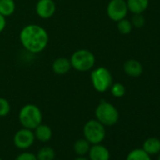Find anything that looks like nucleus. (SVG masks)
Segmentation results:
<instances>
[{
    "instance_id": "nucleus-26",
    "label": "nucleus",
    "mask_w": 160,
    "mask_h": 160,
    "mask_svg": "<svg viewBox=\"0 0 160 160\" xmlns=\"http://www.w3.org/2000/svg\"><path fill=\"white\" fill-rule=\"evenodd\" d=\"M73 160H90L89 158H87V157H85L84 155L83 156H80V155H78L77 157H75Z\"/></svg>"
},
{
    "instance_id": "nucleus-9",
    "label": "nucleus",
    "mask_w": 160,
    "mask_h": 160,
    "mask_svg": "<svg viewBox=\"0 0 160 160\" xmlns=\"http://www.w3.org/2000/svg\"><path fill=\"white\" fill-rule=\"evenodd\" d=\"M57 6L54 0H39L35 6L36 14L42 19H50L54 16Z\"/></svg>"
},
{
    "instance_id": "nucleus-24",
    "label": "nucleus",
    "mask_w": 160,
    "mask_h": 160,
    "mask_svg": "<svg viewBox=\"0 0 160 160\" xmlns=\"http://www.w3.org/2000/svg\"><path fill=\"white\" fill-rule=\"evenodd\" d=\"M14 160H38L36 154L30 152H23L16 156Z\"/></svg>"
},
{
    "instance_id": "nucleus-3",
    "label": "nucleus",
    "mask_w": 160,
    "mask_h": 160,
    "mask_svg": "<svg viewBox=\"0 0 160 160\" xmlns=\"http://www.w3.org/2000/svg\"><path fill=\"white\" fill-rule=\"evenodd\" d=\"M72 68L78 72H88L95 65V56L88 49H78L70 58Z\"/></svg>"
},
{
    "instance_id": "nucleus-21",
    "label": "nucleus",
    "mask_w": 160,
    "mask_h": 160,
    "mask_svg": "<svg viewBox=\"0 0 160 160\" xmlns=\"http://www.w3.org/2000/svg\"><path fill=\"white\" fill-rule=\"evenodd\" d=\"M125 87L122 83H112L110 87V92L111 94L116 98H121L125 94Z\"/></svg>"
},
{
    "instance_id": "nucleus-14",
    "label": "nucleus",
    "mask_w": 160,
    "mask_h": 160,
    "mask_svg": "<svg viewBox=\"0 0 160 160\" xmlns=\"http://www.w3.org/2000/svg\"><path fill=\"white\" fill-rule=\"evenodd\" d=\"M128 11L134 14H141L149 6V0H126Z\"/></svg>"
},
{
    "instance_id": "nucleus-8",
    "label": "nucleus",
    "mask_w": 160,
    "mask_h": 160,
    "mask_svg": "<svg viewBox=\"0 0 160 160\" xmlns=\"http://www.w3.org/2000/svg\"><path fill=\"white\" fill-rule=\"evenodd\" d=\"M35 135L33 130L23 127L18 130L13 136V144L20 150H28L35 141Z\"/></svg>"
},
{
    "instance_id": "nucleus-18",
    "label": "nucleus",
    "mask_w": 160,
    "mask_h": 160,
    "mask_svg": "<svg viewBox=\"0 0 160 160\" xmlns=\"http://www.w3.org/2000/svg\"><path fill=\"white\" fill-rule=\"evenodd\" d=\"M36 157L38 160H54L56 157V152L52 147L43 146L38 151Z\"/></svg>"
},
{
    "instance_id": "nucleus-5",
    "label": "nucleus",
    "mask_w": 160,
    "mask_h": 160,
    "mask_svg": "<svg viewBox=\"0 0 160 160\" xmlns=\"http://www.w3.org/2000/svg\"><path fill=\"white\" fill-rule=\"evenodd\" d=\"M91 81L96 92H105L110 89L113 83V78L108 69L106 67H97L92 71Z\"/></svg>"
},
{
    "instance_id": "nucleus-13",
    "label": "nucleus",
    "mask_w": 160,
    "mask_h": 160,
    "mask_svg": "<svg viewBox=\"0 0 160 160\" xmlns=\"http://www.w3.org/2000/svg\"><path fill=\"white\" fill-rule=\"evenodd\" d=\"M34 135H35V138H37L38 140L42 141V142H47L52 138L53 136V131L52 128L44 123H41L39 124L35 129H34Z\"/></svg>"
},
{
    "instance_id": "nucleus-22",
    "label": "nucleus",
    "mask_w": 160,
    "mask_h": 160,
    "mask_svg": "<svg viewBox=\"0 0 160 160\" xmlns=\"http://www.w3.org/2000/svg\"><path fill=\"white\" fill-rule=\"evenodd\" d=\"M11 112V104L9 100L0 97V117H6Z\"/></svg>"
},
{
    "instance_id": "nucleus-2",
    "label": "nucleus",
    "mask_w": 160,
    "mask_h": 160,
    "mask_svg": "<svg viewBox=\"0 0 160 160\" xmlns=\"http://www.w3.org/2000/svg\"><path fill=\"white\" fill-rule=\"evenodd\" d=\"M18 118L23 127L34 130L42 123V113L38 106L34 104H27L20 109Z\"/></svg>"
},
{
    "instance_id": "nucleus-6",
    "label": "nucleus",
    "mask_w": 160,
    "mask_h": 160,
    "mask_svg": "<svg viewBox=\"0 0 160 160\" xmlns=\"http://www.w3.org/2000/svg\"><path fill=\"white\" fill-rule=\"evenodd\" d=\"M84 138L92 145L102 143L106 138V126L96 119L89 120L83 127Z\"/></svg>"
},
{
    "instance_id": "nucleus-17",
    "label": "nucleus",
    "mask_w": 160,
    "mask_h": 160,
    "mask_svg": "<svg viewBox=\"0 0 160 160\" xmlns=\"http://www.w3.org/2000/svg\"><path fill=\"white\" fill-rule=\"evenodd\" d=\"M16 10L14 0H0V13L6 18L12 16Z\"/></svg>"
},
{
    "instance_id": "nucleus-12",
    "label": "nucleus",
    "mask_w": 160,
    "mask_h": 160,
    "mask_svg": "<svg viewBox=\"0 0 160 160\" xmlns=\"http://www.w3.org/2000/svg\"><path fill=\"white\" fill-rule=\"evenodd\" d=\"M123 71L131 77H138L143 72L141 63L136 59H128L123 63Z\"/></svg>"
},
{
    "instance_id": "nucleus-20",
    "label": "nucleus",
    "mask_w": 160,
    "mask_h": 160,
    "mask_svg": "<svg viewBox=\"0 0 160 160\" xmlns=\"http://www.w3.org/2000/svg\"><path fill=\"white\" fill-rule=\"evenodd\" d=\"M117 28L119 30V32L122 35H127L129 33H131L132 31V28H133V26L131 24V21L123 18L120 21L117 22Z\"/></svg>"
},
{
    "instance_id": "nucleus-10",
    "label": "nucleus",
    "mask_w": 160,
    "mask_h": 160,
    "mask_svg": "<svg viewBox=\"0 0 160 160\" xmlns=\"http://www.w3.org/2000/svg\"><path fill=\"white\" fill-rule=\"evenodd\" d=\"M90 160H109L110 152L108 149L101 143L92 144L88 152Z\"/></svg>"
},
{
    "instance_id": "nucleus-4",
    "label": "nucleus",
    "mask_w": 160,
    "mask_h": 160,
    "mask_svg": "<svg viewBox=\"0 0 160 160\" xmlns=\"http://www.w3.org/2000/svg\"><path fill=\"white\" fill-rule=\"evenodd\" d=\"M95 118L105 126H112L119 121L118 109L109 102L102 100L95 108Z\"/></svg>"
},
{
    "instance_id": "nucleus-27",
    "label": "nucleus",
    "mask_w": 160,
    "mask_h": 160,
    "mask_svg": "<svg viewBox=\"0 0 160 160\" xmlns=\"http://www.w3.org/2000/svg\"><path fill=\"white\" fill-rule=\"evenodd\" d=\"M158 160H160V154H159V156H158Z\"/></svg>"
},
{
    "instance_id": "nucleus-7",
    "label": "nucleus",
    "mask_w": 160,
    "mask_h": 160,
    "mask_svg": "<svg viewBox=\"0 0 160 160\" xmlns=\"http://www.w3.org/2000/svg\"><path fill=\"white\" fill-rule=\"evenodd\" d=\"M128 8L125 0H110L107 7V14L114 22H118L127 15Z\"/></svg>"
},
{
    "instance_id": "nucleus-1",
    "label": "nucleus",
    "mask_w": 160,
    "mask_h": 160,
    "mask_svg": "<svg viewBox=\"0 0 160 160\" xmlns=\"http://www.w3.org/2000/svg\"><path fill=\"white\" fill-rule=\"evenodd\" d=\"M22 46L28 52L38 54L42 52L49 42V35L42 27L30 24L25 26L19 34Z\"/></svg>"
},
{
    "instance_id": "nucleus-19",
    "label": "nucleus",
    "mask_w": 160,
    "mask_h": 160,
    "mask_svg": "<svg viewBox=\"0 0 160 160\" xmlns=\"http://www.w3.org/2000/svg\"><path fill=\"white\" fill-rule=\"evenodd\" d=\"M125 160H152L151 155L148 154L143 149H134L126 156Z\"/></svg>"
},
{
    "instance_id": "nucleus-15",
    "label": "nucleus",
    "mask_w": 160,
    "mask_h": 160,
    "mask_svg": "<svg viewBox=\"0 0 160 160\" xmlns=\"http://www.w3.org/2000/svg\"><path fill=\"white\" fill-rule=\"evenodd\" d=\"M142 149L150 155L160 152V139L157 138H149L142 144Z\"/></svg>"
},
{
    "instance_id": "nucleus-23",
    "label": "nucleus",
    "mask_w": 160,
    "mask_h": 160,
    "mask_svg": "<svg viewBox=\"0 0 160 160\" xmlns=\"http://www.w3.org/2000/svg\"><path fill=\"white\" fill-rule=\"evenodd\" d=\"M131 24L135 28H142L145 24V19L141 14H134L131 20Z\"/></svg>"
},
{
    "instance_id": "nucleus-11",
    "label": "nucleus",
    "mask_w": 160,
    "mask_h": 160,
    "mask_svg": "<svg viewBox=\"0 0 160 160\" xmlns=\"http://www.w3.org/2000/svg\"><path fill=\"white\" fill-rule=\"evenodd\" d=\"M72 69L70 58L65 57H59L56 58L52 63V71L58 75H63L69 72Z\"/></svg>"
},
{
    "instance_id": "nucleus-25",
    "label": "nucleus",
    "mask_w": 160,
    "mask_h": 160,
    "mask_svg": "<svg viewBox=\"0 0 160 160\" xmlns=\"http://www.w3.org/2000/svg\"><path fill=\"white\" fill-rule=\"evenodd\" d=\"M7 27V20L6 17L3 16L1 13H0V33H2L4 31V29Z\"/></svg>"
},
{
    "instance_id": "nucleus-28",
    "label": "nucleus",
    "mask_w": 160,
    "mask_h": 160,
    "mask_svg": "<svg viewBox=\"0 0 160 160\" xmlns=\"http://www.w3.org/2000/svg\"><path fill=\"white\" fill-rule=\"evenodd\" d=\"M54 160H59V159H54Z\"/></svg>"
},
{
    "instance_id": "nucleus-29",
    "label": "nucleus",
    "mask_w": 160,
    "mask_h": 160,
    "mask_svg": "<svg viewBox=\"0 0 160 160\" xmlns=\"http://www.w3.org/2000/svg\"><path fill=\"white\" fill-rule=\"evenodd\" d=\"M0 160H2V158H1V157H0Z\"/></svg>"
},
{
    "instance_id": "nucleus-16",
    "label": "nucleus",
    "mask_w": 160,
    "mask_h": 160,
    "mask_svg": "<svg viewBox=\"0 0 160 160\" xmlns=\"http://www.w3.org/2000/svg\"><path fill=\"white\" fill-rule=\"evenodd\" d=\"M91 146H92V144H91L85 138H79V139H77V140L73 143L72 149H73V152H74L77 155L83 156V155L88 154Z\"/></svg>"
}]
</instances>
